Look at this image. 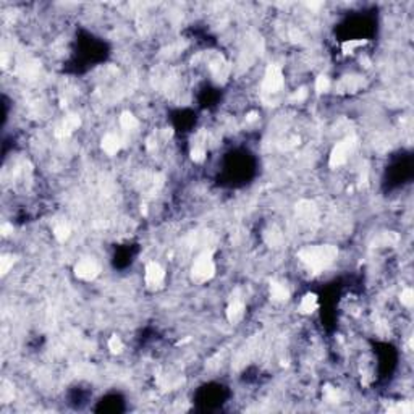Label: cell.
Returning <instances> with one entry per match:
<instances>
[{"instance_id":"obj_1","label":"cell","mask_w":414,"mask_h":414,"mask_svg":"<svg viewBox=\"0 0 414 414\" xmlns=\"http://www.w3.org/2000/svg\"><path fill=\"white\" fill-rule=\"evenodd\" d=\"M299 260L308 267V270L314 273H320L327 267L335 262L338 256V249L330 244H320V246H308L299 251Z\"/></svg>"},{"instance_id":"obj_21","label":"cell","mask_w":414,"mask_h":414,"mask_svg":"<svg viewBox=\"0 0 414 414\" xmlns=\"http://www.w3.org/2000/svg\"><path fill=\"white\" fill-rule=\"evenodd\" d=\"M0 398H2L3 403H10L13 400V387L8 382H3L2 387V393H0Z\"/></svg>"},{"instance_id":"obj_7","label":"cell","mask_w":414,"mask_h":414,"mask_svg":"<svg viewBox=\"0 0 414 414\" xmlns=\"http://www.w3.org/2000/svg\"><path fill=\"white\" fill-rule=\"evenodd\" d=\"M225 314H226V319H228L230 324H238V322H241L243 320V317H244V301H243V298L238 291L235 293V296L230 299Z\"/></svg>"},{"instance_id":"obj_10","label":"cell","mask_w":414,"mask_h":414,"mask_svg":"<svg viewBox=\"0 0 414 414\" xmlns=\"http://www.w3.org/2000/svg\"><path fill=\"white\" fill-rule=\"evenodd\" d=\"M79 125H81V120H79L78 115H66V117L63 118L62 125L58 126L57 136H60V138L70 136L73 131H76V130L79 128Z\"/></svg>"},{"instance_id":"obj_11","label":"cell","mask_w":414,"mask_h":414,"mask_svg":"<svg viewBox=\"0 0 414 414\" xmlns=\"http://www.w3.org/2000/svg\"><path fill=\"white\" fill-rule=\"evenodd\" d=\"M317 308H319L317 296L314 295V293H308V295H304L301 298V301H299V306H298V309L301 314H312Z\"/></svg>"},{"instance_id":"obj_22","label":"cell","mask_w":414,"mask_h":414,"mask_svg":"<svg viewBox=\"0 0 414 414\" xmlns=\"http://www.w3.org/2000/svg\"><path fill=\"white\" fill-rule=\"evenodd\" d=\"M306 97H308V91H306V89H298V91L293 92L291 101L293 102H303Z\"/></svg>"},{"instance_id":"obj_17","label":"cell","mask_w":414,"mask_h":414,"mask_svg":"<svg viewBox=\"0 0 414 414\" xmlns=\"http://www.w3.org/2000/svg\"><path fill=\"white\" fill-rule=\"evenodd\" d=\"M107 346H109L110 353H113V355H120V353H123V350H125V345L122 342V338L117 337V335H113V337L109 338Z\"/></svg>"},{"instance_id":"obj_2","label":"cell","mask_w":414,"mask_h":414,"mask_svg":"<svg viewBox=\"0 0 414 414\" xmlns=\"http://www.w3.org/2000/svg\"><path fill=\"white\" fill-rule=\"evenodd\" d=\"M213 275H215V260H213L210 251H204L193 262L191 277L195 282L204 283L209 282Z\"/></svg>"},{"instance_id":"obj_16","label":"cell","mask_w":414,"mask_h":414,"mask_svg":"<svg viewBox=\"0 0 414 414\" xmlns=\"http://www.w3.org/2000/svg\"><path fill=\"white\" fill-rule=\"evenodd\" d=\"M314 89H316L317 94H325L330 89V78L325 75H319L316 78V83H314Z\"/></svg>"},{"instance_id":"obj_9","label":"cell","mask_w":414,"mask_h":414,"mask_svg":"<svg viewBox=\"0 0 414 414\" xmlns=\"http://www.w3.org/2000/svg\"><path fill=\"white\" fill-rule=\"evenodd\" d=\"M269 293L272 301L275 303H285L290 298V290L286 288V285H283L282 282H277V280H272L269 283Z\"/></svg>"},{"instance_id":"obj_18","label":"cell","mask_w":414,"mask_h":414,"mask_svg":"<svg viewBox=\"0 0 414 414\" xmlns=\"http://www.w3.org/2000/svg\"><path fill=\"white\" fill-rule=\"evenodd\" d=\"M400 303H402V306H405V308H411L413 303H414V293H413V288H410V286H406V288L402 290V293H400Z\"/></svg>"},{"instance_id":"obj_3","label":"cell","mask_w":414,"mask_h":414,"mask_svg":"<svg viewBox=\"0 0 414 414\" xmlns=\"http://www.w3.org/2000/svg\"><path fill=\"white\" fill-rule=\"evenodd\" d=\"M356 144H358L356 138L348 136V138H345L343 141H340V143H337L335 146H333V149H332L330 156H329L330 169H338V167H342V165H345L346 162H348L350 154L355 151Z\"/></svg>"},{"instance_id":"obj_6","label":"cell","mask_w":414,"mask_h":414,"mask_svg":"<svg viewBox=\"0 0 414 414\" xmlns=\"http://www.w3.org/2000/svg\"><path fill=\"white\" fill-rule=\"evenodd\" d=\"M165 280V269L156 260H152L144 269V282L149 288H159Z\"/></svg>"},{"instance_id":"obj_4","label":"cell","mask_w":414,"mask_h":414,"mask_svg":"<svg viewBox=\"0 0 414 414\" xmlns=\"http://www.w3.org/2000/svg\"><path fill=\"white\" fill-rule=\"evenodd\" d=\"M285 84L283 71L278 65H269L265 68L264 78H262V91L267 94H277L278 91H282Z\"/></svg>"},{"instance_id":"obj_13","label":"cell","mask_w":414,"mask_h":414,"mask_svg":"<svg viewBox=\"0 0 414 414\" xmlns=\"http://www.w3.org/2000/svg\"><path fill=\"white\" fill-rule=\"evenodd\" d=\"M70 235H71V226L68 223L60 222V223H57L55 226H53V236H55L57 241L65 243L66 239L70 238Z\"/></svg>"},{"instance_id":"obj_12","label":"cell","mask_w":414,"mask_h":414,"mask_svg":"<svg viewBox=\"0 0 414 414\" xmlns=\"http://www.w3.org/2000/svg\"><path fill=\"white\" fill-rule=\"evenodd\" d=\"M120 126H122L125 131H133L139 126V122L131 112L126 110V112L122 113V115H120Z\"/></svg>"},{"instance_id":"obj_5","label":"cell","mask_w":414,"mask_h":414,"mask_svg":"<svg viewBox=\"0 0 414 414\" xmlns=\"http://www.w3.org/2000/svg\"><path fill=\"white\" fill-rule=\"evenodd\" d=\"M75 275L83 282H91L99 275V265L96 260L84 257L75 264Z\"/></svg>"},{"instance_id":"obj_20","label":"cell","mask_w":414,"mask_h":414,"mask_svg":"<svg viewBox=\"0 0 414 414\" xmlns=\"http://www.w3.org/2000/svg\"><path fill=\"white\" fill-rule=\"evenodd\" d=\"M13 262H15V257L13 254H3L2 259H0V272L2 275H6L10 272V269L13 267Z\"/></svg>"},{"instance_id":"obj_19","label":"cell","mask_w":414,"mask_h":414,"mask_svg":"<svg viewBox=\"0 0 414 414\" xmlns=\"http://www.w3.org/2000/svg\"><path fill=\"white\" fill-rule=\"evenodd\" d=\"M324 400L329 403H338L340 402V392L335 389V387L327 385L324 389Z\"/></svg>"},{"instance_id":"obj_15","label":"cell","mask_w":414,"mask_h":414,"mask_svg":"<svg viewBox=\"0 0 414 414\" xmlns=\"http://www.w3.org/2000/svg\"><path fill=\"white\" fill-rule=\"evenodd\" d=\"M366 39H348L342 44V52L343 53H355L359 47L366 45Z\"/></svg>"},{"instance_id":"obj_14","label":"cell","mask_w":414,"mask_h":414,"mask_svg":"<svg viewBox=\"0 0 414 414\" xmlns=\"http://www.w3.org/2000/svg\"><path fill=\"white\" fill-rule=\"evenodd\" d=\"M265 243L272 246V248H277L283 243V233L280 231L278 228H272L265 233Z\"/></svg>"},{"instance_id":"obj_8","label":"cell","mask_w":414,"mask_h":414,"mask_svg":"<svg viewBox=\"0 0 414 414\" xmlns=\"http://www.w3.org/2000/svg\"><path fill=\"white\" fill-rule=\"evenodd\" d=\"M122 146H123V141L117 133H107L101 143V148L107 156H117L120 149H122Z\"/></svg>"}]
</instances>
